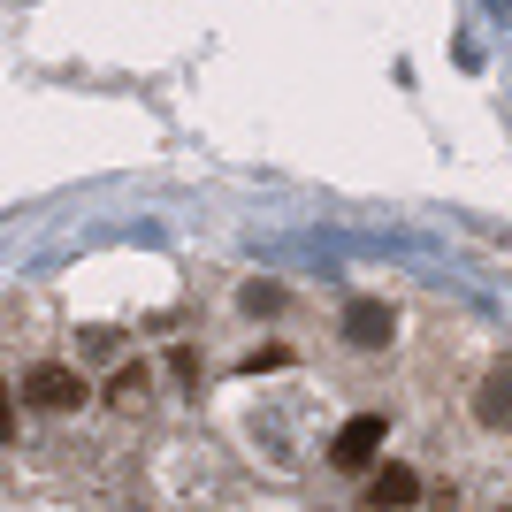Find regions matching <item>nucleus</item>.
Instances as JSON below:
<instances>
[{"label":"nucleus","instance_id":"nucleus-1","mask_svg":"<svg viewBox=\"0 0 512 512\" xmlns=\"http://www.w3.org/2000/svg\"><path fill=\"white\" fill-rule=\"evenodd\" d=\"M23 406L31 413H77L85 406V375L62 367V360H39L31 375H23Z\"/></svg>","mask_w":512,"mask_h":512},{"label":"nucleus","instance_id":"nucleus-2","mask_svg":"<svg viewBox=\"0 0 512 512\" xmlns=\"http://www.w3.org/2000/svg\"><path fill=\"white\" fill-rule=\"evenodd\" d=\"M383 436H390V421H383V413H352V421L337 428V444H329V467L367 474L375 459H383Z\"/></svg>","mask_w":512,"mask_h":512},{"label":"nucleus","instance_id":"nucleus-3","mask_svg":"<svg viewBox=\"0 0 512 512\" xmlns=\"http://www.w3.org/2000/svg\"><path fill=\"white\" fill-rule=\"evenodd\" d=\"M413 497H421V474H413V467H398V459H390V467H375V482H367V505L406 512Z\"/></svg>","mask_w":512,"mask_h":512},{"label":"nucleus","instance_id":"nucleus-4","mask_svg":"<svg viewBox=\"0 0 512 512\" xmlns=\"http://www.w3.org/2000/svg\"><path fill=\"white\" fill-rule=\"evenodd\" d=\"M344 337H352V344H383L390 337V314L375 299H352V306H344Z\"/></svg>","mask_w":512,"mask_h":512},{"label":"nucleus","instance_id":"nucleus-5","mask_svg":"<svg viewBox=\"0 0 512 512\" xmlns=\"http://www.w3.org/2000/svg\"><path fill=\"white\" fill-rule=\"evenodd\" d=\"M482 421L512 428V375H490V383H482Z\"/></svg>","mask_w":512,"mask_h":512},{"label":"nucleus","instance_id":"nucleus-6","mask_svg":"<svg viewBox=\"0 0 512 512\" xmlns=\"http://www.w3.org/2000/svg\"><path fill=\"white\" fill-rule=\"evenodd\" d=\"M299 360V344H260V352H245V375H268V367H291Z\"/></svg>","mask_w":512,"mask_h":512},{"label":"nucleus","instance_id":"nucleus-7","mask_svg":"<svg viewBox=\"0 0 512 512\" xmlns=\"http://www.w3.org/2000/svg\"><path fill=\"white\" fill-rule=\"evenodd\" d=\"M107 398H115V406H146V375H115V390H107Z\"/></svg>","mask_w":512,"mask_h":512},{"label":"nucleus","instance_id":"nucleus-8","mask_svg":"<svg viewBox=\"0 0 512 512\" xmlns=\"http://www.w3.org/2000/svg\"><path fill=\"white\" fill-rule=\"evenodd\" d=\"M16 436V398H8V375H0V444Z\"/></svg>","mask_w":512,"mask_h":512}]
</instances>
